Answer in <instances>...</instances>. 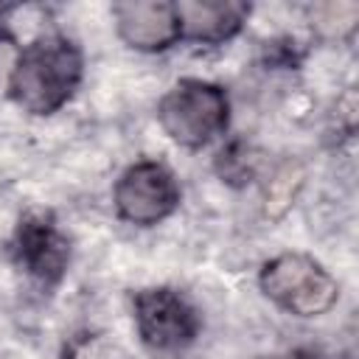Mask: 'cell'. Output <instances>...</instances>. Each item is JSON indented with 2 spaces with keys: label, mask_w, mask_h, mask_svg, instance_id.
Instances as JSON below:
<instances>
[{
  "label": "cell",
  "mask_w": 359,
  "mask_h": 359,
  "mask_svg": "<svg viewBox=\"0 0 359 359\" xmlns=\"http://www.w3.org/2000/svg\"><path fill=\"white\" fill-rule=\"evenodd\" d=\"M81 73L84 59L73 39L62 34H39L17 53L8 73V98L31 115H50L73 98Z\"/></svg>",
  "instance_id": "cell-1"
},
{
  "label": "cell",
  "mask_w": 359,
  "mask_h": 359,
  "mask_svg": "<svg viewBox=\"0 0 359 359\" xmlns=\"http://www.w3.org/2000/svg\"><path fill=\"white\" fill-rule=\"evenodd\" d=\"M112 196H115V210L123 222L149 227L177 210L180 185L163 163L140 160L121 174Z\"/></svg>",
  "instance_id": "cell-4"
},
{
  "label": "cell",
  "mask_w": 359,
  "mask_h": 359,
  "mask_svg": "<svg viewBox=\"0 0 359 359\" xmlns=\"http://www.w3.org/2000/svg\"><path fill=\"white\" fill-rule=\"evenodd\" d=\"M160 126L171 140L188 149H199L224 135L230 121L227 93L202 79H180L157 107Z\"/></svg>",
  "instance_id": "cell-2"
},
{
  "label": "cell",
  "mask_w": 359,
  "mask_h": 359,
  "mask_svg": "<svg viewBox=\"0 0 359 359\" xmlns=\"http://www.w3.org/2000/svg\"><path fill=\"white\" fill-rule=\"evenodd\" d=\"M216 171H219V177H222L224 182H230V185H244V182H250V177H252V160L247 157L244 143H233V146L222 149L219 157H216Z\"/></svg>",
  "instance_id": "cell-9"
},
{
  "label": "cell",
  "mask_w": 359,
  "mask_h": 359,
  "mask_svg": "<svg viewBox=\"0 0 359 359\" xmlns=\"http://www.w3.org/2000/svg\"><path fill=\"white\" fill-rule=\"evenodd\" d=\"M280 359H323V356L309 353V351H292V353H286V356H280Z\"/></svg>",
  "instance_id": "cell-10"
},
{
  "label": "cell",
  "mask_w": 359,
  "mask_h": 359,
  "mask_svg": "<svg viewBox=\"0 0 359 359\" xmlns=\"http://www.w3.org/2000/svg\"><path fill=\"white\" fill-rule=\"evenodd\" d=\"M135 303V323L140 339L154 351H177L196 339L202 320L196 309L174 289L154 286L140 289L132 297Z\"/></svg>",
  "instance_id": "cell-5"
},
{
  "label": "cell",
  "mask_w": 359,
  "mask_h": 359,
  "mask_svg": "<svg viewBox=\"0 0 359 359\" xmlns=\"http://www.w3.org/2000/svg\"><path fill=\"white\" fill-rule=\"evenodd\" d=\"M180 34L194 42L219 45L241 31L250 17V6L241 0H185L174 3Z\"/></svg>",
  "instance_id": "cell-8"
},
{
  "label": "cell",
  "mask_w": 359,
  "mask_h": 359,
  "mask_svg": "<svg viewBox=\"0 0 359 359\" xmlns=\"http://www.w3.org/2000/svg\"><path fill=\"white\" fill-rule=\"evenodd\" d=\"M258 283L275 306L297 317L325 314L339 297V286L331 272L303 252H283L266 261L261 266Z\"/></svg>",
  "instance_id": "cell-3"
},
{
  "label": "cell",
  "mask_w": 359,
  "mask_h": 359,
  "mask_svg": "<svg viewBox=\"0 0 359 359\" xmlns=\"http://www.w3.org/2000/svg\"><path fill=\"white\" fill-rule=\"evenodd\" d=\"M112 17H115L118 36L135 50L157 53V50L171 48L177 39H182L177 8H174V3H165V0L115 3Z\"/></svg>",
  "instance_id": "cell-7"
},
{
  "label": "cell",
  "mask_w": 359,
  "mask_h": 359,
  "mask_svg": "<svg viewBox=\"0 0 359 359\" xmlns=\"http://www.w3.org/2000/svg\"><path fill=\"white\" fill-rule=\"evenodd\" d=\"M11 255L17 266H22L39 283H56L62 280L70 264V241L59 230L50 213L34 210L17 222L11 238Z\"/></svg>",
  "instance_id": "cell-6"
}]
</instances>
